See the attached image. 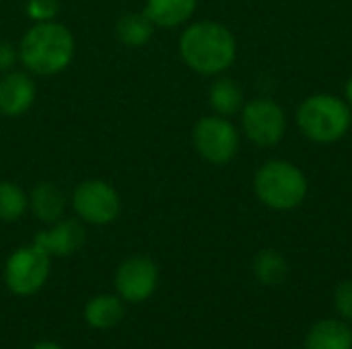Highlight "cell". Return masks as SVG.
I'll use <instances>...</instances> for the list:
<instances>
[{
  "instance_id": "6da1fadb",
  "label": "cell",
  "mask_w": 352,
  "mask_h": 349,
  "mask_svg": "<svg viewBox=\"0 0 352 349\" xmlns=\"http://www.w3.org/2000/svg\"><path fill=\"white\" fill-rule=\"evenodd\" d=\"M179 56L186 66L202 76H219L237 58V39L223 23L196 21L179 37Z\"/></svg>"
},
{
  "instance_id": "7a4b0ae2",
  "label": "cell",
  "mask_w": 352,
  "mask_h": 349,
  "mask_svg": "<svg viewBox=\"0 0 352 349\" xmlns=\"http://www.w3.org/2000/svg\"><path fill=\"white\" fill-rule=\"evenodd\" d=\"M74 58L72 31L56 21L33 23L19 43L21 64L37 76H54L68 68Z\"/></svg>"
},
{
  "instance_id": "3957f363",
  "label": "cell",
  "mask_w": 352,
  "mask_h": 349,
  "mask_svg": "<svg viewBox=\"0 0 352 349\" xmlns=\"http://www.w3.org/2000/svg\"><path fill=\"white\" fill-rule=\"evenodd\" d=\"M295 121L303 138L314 144H334L342 140L352 125L349 103L330 93H318L303 99L297 107Z\"/></svg>"
},
{
  "instance_id": "277c9868",
  "label": "cell",
  "mask_w": 352,
  "mask_h": 349,
  "mask_svg": "<svg viewBox=\"0 0 352 349\" xmlns=\"http://www.w3.org/2000/svg\"><path fill=\"white\" fill-rule=\"evenodd\" d=\"M309 191L305 173L291 160H266L254 175V193L266 208L274 212H289L299 208Z\"/></svg>"
},
{
  "instance_id": "5b68a950",
  "label": "cell",
  "mask_w": 352,
  "mask_h": 349,
  "mask_svg": "<svg viewBox=\"0 0 352 349\" xmlns=\"http://www.w3.org/2000/svg\"><path fill=\"white\" fill-rule=\"evenodd\" d=\"M192 144L198 156L210 165H229L239 152V130L229 117L206 115L192 128Z\"/></svg>"
},
{
  "instance_id": "8992f818",
  "label": "cell",
  "mask_w": 352,
  "mask_h": 349,
  "mask_svg": "<svg viewBox=\"0 0 352 349\" xmlns=\"http://www.w3.org/2000/svg\"><path fill=\"white\" fill-rule=\"evenodd\" d=\"M241 130L245 138L260 146L272 148L283 142L287 134V113L270 97H256L241 107Z\"/></svg>"
},
{
  "instance_id": "52a82bcc",
  "label": "cell",
  "mask_w": 352,
  "mask_h": 349,
  "mask_svg": "<svg viewBox=\"0 0 352 349\" xmlns=\"http://www.w3.org/2000/svg\"><path fill=\"white\" fill-rule=\"evenodd\" d=\"M50 276V255L35 245L16 249L4 265V284L14 296L37 294Z\"/></svg>"
},
{
  "instance_id": "ba28073f",
  "label": "cell",
  "mask_w": 352,
  "mask_h": 349,
  "mask_svg": "<svg viewBox=\"0 0 352 349\" xmlns=\"http://www.w3.org/2000/svg\"><path fill=\"white\" fill-rule=\"evenodd\" d=\"M120 206L118 191L101 179H87L72 191V208L76 216L89 224L103 226L113 222L120 214Z\"/></svg>"
},
{
  "instance_id": "9c48e42d",
  "label": "cell",
  "mask_w": 352,
  "mask_h": 349,
  "mask_svg": "<svg viewBox=\"0 0 352 349\" xmlns=\"http://www.w3.org/2000/svg\"><path fill=\"white\" fill-rule=\"evenodd\" d=\"M113 284L118 296L124 302H132V304L144 302L155 294L159 286V267L151 257L144 255L128 257L118 267Z\"/></svg>"
},
{
  "instance_id": "30bf717a",
  "label": "cell",
  "mask_w": 352,
  "mask_h": 349,
  "mask_svg": "<svg viewBox=\"0 0 352 349\" xmlns=\"http://www.w3.org/2000/svg\"><path fill=\"white\" fill-rule=\"evenodd\" d=\"M87 232L76 220H58L52 228L39 230L33 245L50 257H68L85 245Z\"/></svg>"
},
{
  "instance_id": "8fae6325",
  "label": "cell",
  "mask_w": 352,
  "mask_h": 349,
  "mask_svg": "<svg viewBox=\"0 0 352 349\" xmlns=\"http://www.w3.org/2000/svg\"><path fill=\"white\" fill-rule=\"evenodd\" d=\"M35 101V82L21 70H8L0 78V113L19 117L31 109Z\"/></svg>"
},
{
  "instance_id": "7c38bea8",
  "label": "cell",
  "mask_w": 352,
  "mask_h": 349,
  "mask_svg": "<svg viewBox=\"0 0 352 349\" xmlns=\"http://www.w3.org/2000/svg\"><path fill=\"white\" fill-rule=\"evenodd\" d=\"M305 349H352V327L342 319H324L311 325L305 335Z\"/></svg>"
},
{
  "instance_id": "4fadbf2b",
  "label": "cell",
  "mask_w": 352,
  "mask_h": 349,
  "mask_svg": "<svg viewBox=\"0 0 352 349\" xmlns=\"http://www.w3.org/2000/svg\"><path fill=\"white\" fill-rule=\"evenodd\" d=\"M29 208L41 222L54 224L66 212V195L56 183L39 181L29 193Z\"/></svg>"
},
{
  "instance_id": "5bb4252c",
  "label": "cell",
  "mask_w": 352,
  "mask_h": 349,
  "mask_svg": "<svg viewBox=\"0 0 352 349\" xmlns=\"http://www.w3.org/2000/svg\"><path fill=\"white\" fill-rule=\"evenodd\" d=\"M198 0H146L144 14L155 27L173 29L188 23L196 12Z\"/></svg>"
},
{
  "instance_id": "9a60e30c",
  "label": "cell",
  "mask_w": 352,
  "mask_h": 349,
  "mask_svg": "<svg viewBox=\"0 0 352 349\" xmlns=\"http://www.w3.org/2000/svg\"><path fill=\"white\" fill-rule=\"evenodd\" d=\"M124 319V300L113 294H99L85 306V321L99 331L113 329Z\"/></svg>"
},
{
  "instance_id": "2e32d148",
  "label": "cell",
  "mask_w": 352,
  "mask_h": 349,
  "mask_svg": "<svg viewBox=\"0 0 352 349\" xmlns=\"http://www.w3.org/2000/svg\"><path fill=\"white\" fill-rule=\"evenodd\" d=\"M208 103L217 115L231 117V115H237L241 111L245 99H243L241 86L233 78L219 76L208 88Z\"/></svg>"
},
{
  "instance_id": "e0dca14e",
  "label": "cell",
  "mask_w": 352,
  "mask_h": 349,
  "mask_svg": "<svg viewBox=\"0 0 352 349\" xmlns=\"http://www.w3.org/2000/svg\"><path fill=\"white\" fill-rule=\"evenodd\" d=\"M155 29L144 12H126L116 23V37L128 47H140L153 39Z\"/></svg>"
},
{
  "instance_id": "ac0fdd59",
  "label": "cell",
  "mask_w": 352,
  "mask_h": 349,
  "mask_svg": "<svg viewBox=\"0 0 352 349\" xmlns=\"http://www.w3.org/2000/svg\"><path fill=\"white\" fill-rule=\"evenodd\" d=\"M289 274V261L276 249H264L254 259V276L262 286H278Z\"/></svg>"
},
{
  "instance_id": "d6986e66",
  "label": "cell",
  "mask_w": 352,
  "mask_h": 349,
  "mask_svg": "<svg viewBox=\"0 0 352 349\" xmlns=\"http://www.w3.org/2000/svg\"><path fill=\"white\" fill-rule=\"evenodd\" d=\"M29 208V195L12 181H0V220L16 222Z\"/></svg>"
},
{
  "instance_id": "ffe728a7",
  "label": "cell",
  "mask_w": 352,
  "mask_h": 349,
  "mask_svg": "<svg viewBox=\"0 0 352 349\" xmlns=\"http://www.w3.org/2000/svg\"><path fill=\"white\" fill-rule=\"evenodd\" d=\"M25 12L33 23H47L58 16L60 2L58 0H27Z\"/></svg>"
},
{
  "instance_id": "44dd1931",
  "label": "cell",
  "mask_w": 352,
  "mask_h": 349,
  "mask_svg": "<svg viewBox=\"0 0 352 349\" xmlns=\"http://www.w3.org/2000/svg\"><path fill=\"white\" fill-rule=\"evenodd\" d=\"M334 309L338 319L352 323V280H344L334 290Z\"/></svg>"
},
{
  "instance_id": "7402d4cb",
  "label": "cell",
  "mask_w": 352,
  "mask_h": 349,
  "mask_svg": "<svg viewBox=\"0 0 352 349\" xmlns=\"http://www.w3.org/2000/svg\"><path fill=\"white\" fill-rule=\"evenodd\" d=\"M19 58V47L8 41H0V72H8Z\"/></svg>"
},
{
  "instance_id": "603a6c76",
  "label": "cell",
  "mask_w": 352,
  "mask_h": 349,
  "mask_svg": "<svg viewBox=\"0 0 352 349\" xmlns=\"http://www.w3.org/2000/svg\"><path fill=\"white\" fill-rule=\"evenodd\" d=\"M344 101L349 103V107L352 109V74L349 76L346 84H344Z\"/></svg>"
},
{
  "instance_id": "cb8c5ba5",
  "label": "cell",
  "mask_w": 352,
  "mask_h": 349,
  "mask_svg": "<svg viewBox=\"0 0 352 349\" xmlns=\"http://www.w3.org/2000/svg\"><path fill=\"white\" fill-rule=\"evenodd\" d=\"M31 349H64L60 348L58 344H54V341H39V344H35Z\"/></svg>"
}]
</instances>
